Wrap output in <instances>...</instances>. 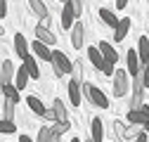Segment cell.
Instances as JSON below:
<instances>
[{
  "label": "cell",
  "instance_id": "cell-1",
  "mask_svg": "<svg viewBox=\"0 0 149 142\" xmlns=\"http://www.w3.org/2000/svg\"><path fill=\"white\" fill-rule=\"evenodd\" d=\"M81 90H83V95L90 100V104H95V106H100V109H109V97L100 90L97 85H90V83H81Z\"/></svg>",
  "mask_w": 149,
  "mask_h": 142
},
{
  "label": "cell",
  "instance_id": "cell-2",
  "mask_svg": "<svg viewBox=\"0 0 149 142\" xmlns=\"http://www.w3.org/2000/svg\"><path fill=\"white\" fill-rule=\"evenodd\" d=\"M50 64H52V71H54V76H57V78L66 76L69 71H71V59L64 55V52H59V50H52Z\"/></svg>",
  "mask_w": 149,
  "mask_h": 142
},
{
  "label": "cell",
  "instance_id": "cell-3",
  "mask_svg": "<svg viewBox=\"0 0 149 142\" xmlns=\"http://www.w3.org/2000/svg\"><path fill=\"white\" fill-rule=\"evenodd\" d=\"M111 78H114V97H123V95L128 93V88H130L128 71H123V69H114Z\"/></svg>",
  "mask_w": 149,
  "mask_h": 142
},
{
  "label": "cell",
  "instance_id": "cell-4",
  "mask_svg": "<svg viewBox=\"0 0 149 142\" xmlns=\"http://www.w3.org/2000/svg\"><path fill=\"white\" fill-rule=\"evenodd\" d=\"M147 121H149V106H147V104H142V106H137V109H130V111H128V123L144 126Z\"/></svg>",
  "mask_w": 149,
  "mask_h": 142
},
{
  "label": "cell",
  "instance_id": "cell-5",
  "mask_svg": "<svg viewBox=\"0 0 149 142\" xmlns=\"http://www.w3.org/2000/svg\"><path fill=\"white\" fill-rule=\"evenodd\" d=\"M69 31H71V45L76 50H81L83 43H85V29H83V24L81 22H73V26Z\"/></svg>",
  "mask_w": 149,
  "mask_h": 142
},
{
  "label": "cell",
  "instance_id": "cell-6",
  "mask_svg": "<svg viewBox=\"0 0 149 142\" xmlns=\"http://www.w3.org/2000/svg\"><path fill=\"white\" fill-rule=\"evenodd\" d=\"M31 50H33V55L38 57V59H43V62H50V57H52V47H50L47 43L38 40V38L31 43Z\"/></svg>",
  "mask_w": 149,
  "mask_h": 142
},
{
  "label": "cell",
  "instance_id": "cell-7",
  "mask_svg": "<svg viewBox=\"0 0 149 142\" xmlns=\"http://www.w3.org/2000/svg\"><path fill=\"white\" fill-rule=\"evenodd\" d=\"M22 62H24V69L29 71V78H40V69H38V57L36 55H24L22 57Z\"/></svg>",
  "mask_w": 149,
  "mask_h": 142
},
{
  "label": "cell",
  "instance_id": "cell-8",
  "mask_svg": "<svg viewBox=\"0 0 149 142\" xmlns=\"http://www.w3.org/2000/svg\"><path fill=\"white\" fill-rule=\"evenodd\" d=\"M130 24H133V22H130V17H121V19L116 22V26H114V40H116V43H121L125 36H128Z\"/></svg>",
  "mask_w": 149,
  "mask_h": 142
},
{
  "label": "cell",
  "instance_id": "cell-9",
  "mask_svg": "<svg viewBox=\"0 0 149 142\" xmlns=\"http://www.w3.org/2000/svg\"><path fill=\"white\" fill-rule=\"evenodd\" d=\"M33 31H36V38H38V40H43V43H47V45H54V43H57V36H54L45 24L38 22V26H36Z\"/></svg>",
  "mask_w": 149,
  "mask_h": 142
},
{
  "label": "cell",
  "instance_id": "cell-10",
  "mask_svg": "<svg viewBox=\"0 0 149 142\" xmlns=\"http://www.w3.org/2000/svg\"><path fill=\"white\" fill-rule=\"evenodd\" d=\"M66 90H69V100H71V104L73 106H78L81 102H83V90H81V83L78 81H69V85H66Z\"/></svg>",
  "mask_w": 149,
  "mask_h": 142
},
{
  "label": "cell",
  "instance_id": "cell-11",
  "mask_svg": "<svg viewBox=\"0 0 149 142\" xmlns=\"http://www.w3.org/2000/svg\"><path fill=\"white\" fill-rule=\"evenodd\" d=\"M97 17H100V22H102L104 26H109V29H114L116 22H118L116 12H114V10H109V7H100V10H97Z\"/></svg>",
  "mask_w": 149,
  "mask_h": 142
},
{
  "label": "cell",
  "instance_id": "cell-12",
  "mask_svg": "<svg viewBox=\"0 0 149 142\" xmlns=\"http://www.w3.org/2000/svg\"><path fill=\"white\" fill-rule=\"evenodd\" d=\"M97 47H100V52H102V57L107 59V62H118V52H116V47L111 45V43H107V40H102V43H97Z\"/></svg>",
  "mask_w": 149,
  "mask_h": 142
},
{
  "label": "cell",
  "instance_id": "cell-13",
  "mask_svg": "<svg viewBox=\"0 0 149 142\" xmlns=\"http://www.w3.org/2000/svg\"><path fill=\"white\" fill-rule=\"evenodd\" d=\"M90 137H92V142H102V137H104V121L102 118L90 121Z\"/></svg>",
  "mask_w": 149,
  "mask_h": 142
},
{
  "label": "cell",
  "instance_id": "cell-14",
  "mask_svg": "<svg viewBox=\"0 0 149 142\" xmlns=\"http://www.w3.org/2000/svg\"><path fill=\"white\" fill-rule=\"evenodd\" d=\"M12 78H14V64H12L10 59H5L3 66H0V85L12 83Z\"/></svg>",
  "mask_w": 149,
  "mask_h": 142
},
{
  "label": "cell",
  "instance_id": "cell-15",
  "mask_svg": "<svg viewBox=\"0 0 149 142\" xmlns=\"http://www.w3.org/2000/svg\"><path fill=\"white\" fill-rule=\"evenodd\" d=\"M125 64H128V76H133L135 71L142 66V62H140V57H137V52H135V50H128V55H125Z\"/></svg>",
  "mask_w": 149,
  "mask_h": 142
},
{
  "label": "cell",
  "instance_id": "cell-16",
  "mask_svg": "<svg viewBox=\"0 0 149 142\" xmlns=\"http://www.w3.org/2000/svg\"><path fill=\"white\" fill-rule=\"evenodd\" d=\"M29 50H31V45L26 43L24 33H17V36H14V52H17L19 57H24V55H29Z\"/></svg>",
  "mask_w": 149,
  "mask_h": 142
},
{
  "label": "cell",
  "instance_id": "cell-17",
  "mask_svg": "<svg viewBox=\"0 0 149 142\" xmlns=\"http://www.w3.org/2000/svg\"><path fill=\"white\" fill-rule=\"evenodd\" d=\"M137 57H140L142 64L149 62V38H147V36H142V38L137 40Z\"/></svg>",
  "mask_w": 149,
  "mask_h": 142
},
{
  "label": "cell",
  "instance_id": "cell-18",
  "mask_svg": "<svg viewBox=\"0 0 149 142\" xmlns=\"http://www.w3.org/2000/svg\"><path fill=\"white\" fill-rule=\"evenodd\" d=\"M50 128H52L54 142H57V140H59V137H62V135H64V133L71 128V123H69V118H66V121H52V126H50Z\"/></svg>",
  "mask_w": 149,
  "mask_h": 142
},
{
  "label": "cell",
  "instance_id": "cell-19",
  "mask_svg": "<svg viewBox=\"0 0 149 142\" xmlns=\"http://www.w3.org/2000/svg\"><path fill=\"white\" fill-rule=\"evenodd\" d=\"M29 7H31V12L38 17V19H43V17L50 14V12H47V5L43 3V0H29Z\"/></svg>",
  "mask_w": 149,
  "mask_h": 142
},
{
  "label": "cell",
  "instance_id": "cell-20",
  "mask_svg": "<svg viewBox=\"0 0 149 142\" xmlns=\"http://www.w3.org/2000/svg\"><path fill=\"white\" fill-rule=\"evenodd\" d=\"M26 83H29V71L24 66H19V69L14 71V85L19 88V93H22L24 88H26Z\"/></svg>",
  "mask_w": 149,
  "mask_h": 142
},
{
  "label": "cell",
  "instance_id": "cell-21",
  "mask_svg": "<svg viewBox=\"0 0 149 142\" xmlns=\"http://www.w3.org/2000/svg\"><path fill=\"white\" fill-rule=\"evenodd\" d=\"M52 111H54V121H66L69 114H66V104L62 100H54L52 102Z\"/></svg>",
  "mask_w": 149,
  "mask_h": 142
},
{
  "label": "cell",
  "instance_id": "cell-22",
  "mask_svg": "<svg viewBox=\"0 0 149 142\" xmlns=\"http://www.w3.org/2000/svg\"><path fill=\"white\" fill-rule=\"evenodd\" d=\"M26 104H29V109L33 111V114H38V116H43V111H45V104L36 97V95H29L26 97Z\"/></svg>",
  "mask_w": 149,
  "mask_h": 142
},
{
  "label": "cell",
  "instance_id": "cell-23",
  "mask_svg": "<svg viewBox=\"0 0 149 142\" xmlns=\"http://www.w3.org/2000/svg\"><path fill=\"white\" fill-rule=\"evenodd\" d=\"M3 95H5V100H10V102H19V88H17L14 83H7V85H3Z\"/></svg>",
  "mask_w": 149,
  "mask_h": 142
},
{
  "label": "cell",
  "instance_id": "cell-24",
  "mask_svg": "<svg viewBox=\"0 0 149 142\" xmlns=\"http://www.w3.org/2000/svg\"><path fill=\"white\" fill-rule=\"evenodd\" d=\"M88 59L92 62V66H97V69H100V64L104 62V57H102V52H100V47H97V45L88 47Z\"/></svg>",
  "mask_w": 149,
  "mask_h": 142
},
{
  "label": "cell",
  "instance_id": "cell-25",
  "mask_svg": "<svg viewBox=\"0 0 149 142\" xmlns=\"http://www.w3.org/2000/svg\"><path fill=\"white\" fill-rule=\"evenodd\" d=\"M59 19H62V26L69 31L71 26H73V22H76V17H73V12L69 10V5H64V10H62V17H59Z\"/></svg>",
  "mask_w": 149,
  "mask_h": 142
},
{
  "label": "cell",
  "instance_id": "cell-26",
  "mask_svg": "<svg viewBox=\"0 0 149 142\" xmlns=\"http://www.w3.org/2000/svg\"><path fill=\"white\" fill-rule=\"evenodd\" d=\"M71 78L73 81H78V83H83V62L81 59H76V62H71Z\"/></svg>",
  "mask_w": 149,
  "mask_h": 142
},
{
  "label": "cell",
  "instance_id": "cell-27",
  "mask_svg": "<svg viewBox=\"0 0 149 142\" xmlns=\"http://www.w3.org/2000/svg\"><path fill=\"white\" fill-rule=\"evenodd\" d=\"M144 104V90H133V97H130V109H137V106Z\"/></svg>",
  "mask_w": 149,
  "mask_h": 142
},
{
  "label": "cell",
  "instance_id": "cell-28",
  "mask_svg": "<svg viewBox=\"0 0 149 142\" xmlns=\"http://www.w3.org/2000/svg\"><path fill=\"white\" fill-rule=\"evenodd\" d=\"M14 130H17L14 121H10V118H0V133H3V135H12Z\"/></svg>",
  "mask_w": 149,
  "mask_h": 142
},
{
  "label": "cell",
  "instance_id": "cell-29",
  "mask_svg": "<svg viewBox=\"0 0 149 142\" xmlns=\"http://www.w3.org/2000/svg\"><path fill=\"white\" fill-rule=\"evenodd\" d=\"M38 142H54V135H52V128L50 126H43L38 130Z\"/></svg>",
  "mask_w": 149,
  "mask_h": 142
},
{
  "label": "cell",
  "instance_id": "cell-30",
  "mask_svg": "<svg viewBox=\"0 0 149 142\" xmlns=\"http://www.w3.org/2000/svg\"><path fill=\"white\" fill-rule=\"evenodd\" d=\"M64 5H69V10L73 12V17H76V19L83 14V0H69V3H64Z\"/></svg>",
  "mask_w": 149,
  "mask_h": 142
},
{
  "label": "cell",
  "instance_id": "cell-31",
  "mask_svg": "<svg viewBox=\"0 0 149 142\" xmlns=\"http://www.w3.org/2000/svg\"><path fill=\"white\" fill-rule=\"evenodd\" d=\"M3 118H10V121H14V102L5 100V104H3Z\"/></svg>",
  "mask_w": 149,
  "mask_h": 142
},
{
  "label": "cell",
  "instance_id": "cell-32",
  "mask_svg": "<svg viewBox=\"0 0 149 142\" xmlns=\"http://www.w3.org/2000/svg\"><path fill=\"white\" fill-rule=\"evenodd\" d=\"M137 130H140V126L130 123L128 128H123V135H121V137H123V140H130V137H135V135H137Z\"/></svg>",
  "mask_w": 149,
  "mask_h": 142
},
{
  "label": "cell",
  "instance_id": "cell-33",
  "mask_svg": "<svg viewBox=\"0 0 149 142\" xmlns=\"http://www.w3.org/2000/svg\"><path fill=\"white\" fill-rule=\"evenodd\" d=\"M114 69H116V64H114V62H107V59H104V62L100 64V71H102L104 76H111V74H114Z\"/></svg>",
  "mask_w": 149,
  "mask_h": 142
},
{
  "label": "cell",
  "instance_id": "cell-34",
  "mask_svg": "<svg viewBox=\"0 0 149 142\" xmlns=\"http://www.w3.org/2000/svg\"><path fill=\"white\" fill-rule=\"evenodd\" d=\"M123 128H125V126L116 118V121H114V135H118V137H121V135H123Z\"/></svg>",
  "mask_w": 149,
  "mask_h": 142
},
{
  "label": "cell",
  "instance_id": "cell-35",
  "mask_svg": "<svg viewBox=\"0 0 149 142\" xmlns=\"http://www.w3.org/2000/svg\"><path fill=\"white\" fill-rule=\"evenodd\" d=\"M142 76H144V88H149V62L142 64Z\"/></svg>",
  "mask_w": 149,
  "mask_h": 142
},
{
  "label": "cell",
  "instance_id": "cell-36",
  "mask_svg": "<svg viewBox=\"0 0 149 142\" xmlns=\"http://www.w3.org/2000/svg\"><path fill=\"white\" fill-rule=\"evenodd\" d=\"M147 137H149V130H144V128H142V130H137V135H135V140H137V142H144Z\"/></svg>",
  "mask_w": 149,
  "mask_h": 142
},
{
  "label": "cell",
  "instance_id": "cell-37",
  "mask_svg": "<svg viewBox=\"0 0 149 142\" xmlns=\"http://www.w3.org/2000/svg\"><path fill=\"white\" fill-rule=\"evenodd\" d=\"M43 118H45V121H50V123L54 121V111H52V106H50V109H45V111H43Z\"/></svg>",
  "mask_w": 149,
  "mask_h": 142
},
{
  "label": "cell",
  "instance_id": "cell-38",
  "mask_svg": "<svg viewBox=\"0 0 149 142\" xmlns=\"http://www.w3.org/2000/svg\"><path fill=\"white\" fill-rule=\"evenodd\" d=\"M7 14V0H0V19Z\"/></svg>",
  "mask_w": 149,
  "mask_h": 142
},
{
  "label": "cell",
  "instance_id": "cell-39",
  "mask_svg": "<svg viewBox=\"0 0 149 142\" xmlns=\"http://www.w3.org/2000/svg\"><path fill=\"white\" fill-rule=\"evenodd\" d=\"M128 7V0H116V10H125Z\"/></svg>",
  "mask_w": 149,
  "mask_h": 142
},
{
  "label": "cell",
  "instance_id": "cell-40",
  "mask_svg": "<svg viewBox=\"0 0 149 142\" xmlns=\"http://www.w3.org/2000/svg\"><path fill=\"white\" fill-rule=\"evenodd\" d=\"M142 128H144V130H149V121H147V123H144V126H142Z\"/></svg>",
  "mask_w": 149,
  "mask_h": 142
},
{
  "label": "cell",
  "instance_id": "cell-41",
  "mask_svg": "<svg viewBox=\"0 0 149 142\" xmlns=\"http://www.w3.org/2000/svg\"><path fill=\"white\" fill-rule=\"evenodd\" d=\"M3 33H5V29H3V26H0V38H3Z\"/></svg>",
  "mask_w": 149,
  "mask_h": 142
},
{
  "label": "cell",
  "instance_id": "cell-42",
  "mask_svg": "<svg viewBox=\"0 0 149 142\" xmlns=\"http://www.w3.org/2000/svg\"><path fill=\"white\" fill-rule=\"evenodd\" d=\"M57 3H62V5H64V3H69V0H57Z\"/></svg>",
  "mask_w": 149,
  "mask_h": 142
}]
</instances>
